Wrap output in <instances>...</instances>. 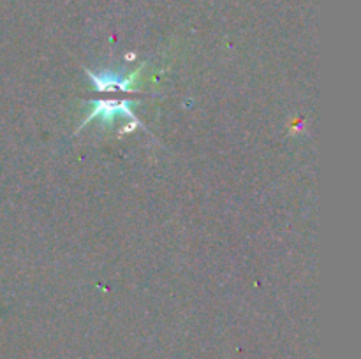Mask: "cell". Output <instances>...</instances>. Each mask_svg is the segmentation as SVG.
<instances>
[{"instance_id": "cell-1", "label": "cell", "mask_w": 361, "mask_h": 359, "mask_svg": "<svg viewBox=\"0 0 361 359\" xmlns=\"http://www.w3.org/2000/svg\"><path fill=\"white\" fill-rule=\"evenodd\" d=\"M116 116H130V118H136L132 111V104L129 101H95L94 106L90 109V115L85 118L83 127L88 125L94 118H99L102 124H113Z\"/></svg>"}, {"instance_id": "cell-2", "label": "cell", "mask_w": 361, "mask_h": 359, "mask_svg": "<svg viewBox=\"0 0 361 359\" xmlns=\"http://www.w3.org/2000/svg\"><path fill=\"white\" fill-rule=\"evenodd\" d=\"M92 78V83L95 85L99 92H115L122 90V80L123 78L116 76L111 73H102V74H94L90 71H87Z\"/></svg>"}]
</instances>
